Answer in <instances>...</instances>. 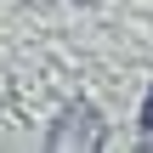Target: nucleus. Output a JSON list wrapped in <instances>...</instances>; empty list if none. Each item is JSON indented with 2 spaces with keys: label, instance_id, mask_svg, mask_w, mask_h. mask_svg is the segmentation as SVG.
Wrapping results in <instances>:
<instances>
[{
  "label": "nucleus",
  "instance_id": "obj_1",
  "mask_svg": "<svg viewBox=\"0 0 153 153\" xmlns=\"http://www.w3.org/2000/svg\"><path fill=\"white\" fill-rule=\"evenodd\" d=\"M102 142V119H97V108L91 102H74L62 119H57V131H51V148L68 153V148H97Z\"/></svg>",
  "mask_w": 153,
  "mask_h": 153
},
{
  "label": "nucleus",
  "instance_id": "obj_2",
  "mask_svg": "<svg viewBox=\"0 0 153 153\" xmlns=\"http://www.w3.org/2000/svg\"><path fill=\"white\" fill-rule=\"evenodd\" d=\"M142 125H148V142H153V91H148V108H142Z\"/></svg>",
  "mask_w": 153,
  "mask_h": 153
}]
</instances>
